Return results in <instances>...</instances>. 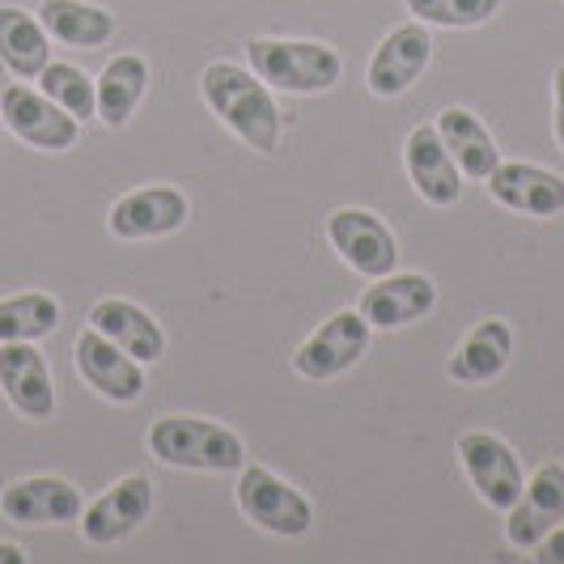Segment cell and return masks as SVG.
I'll return each instance as SVG.
<instances>
[{
    "label": "cell",
    "instance_id": "484cf974",
    "mask_svg": "<svg viewBox=\"0 0 564 564\" xmlns=\"http://www.w3.org/2000/svg\"><path fill=\"white\" fill-rule=\"evenodd\" d=\"M39 85H43V94H47L56 107H64L77 123H85V119H94V115H98V94H94V82L85 77L77 64H59V59H52V64L39 73Z\"/></svg>",
    "mask_w": 564,
    "mask_h": 564
},
{
    "label": "cell",
    "instance_id": "7a4b0ae2",
    "mask_svg": "<svg viewBox=\"0 0 564 564\" xmlns=\"http://www.w3.org/2000/svg\"><path fill=\"white\" fill-rule=\"evenodd\" d=\"M149 451L166 467L183 471H242L247 467V446L242 437L217 421L204 416H162L149 429Z\"/></svg>",
    "mask_w": 564,
    "mask_h": 564
},
{
    "label": "cell",
    "instance_id": "ac0fdd59",
    "mask_svg": "<svg viewBox=\"0 0 564 564\" xmlns=\"http://www.w3.org/2000/svg\"><path fill=\"white\" fill-rule=\"evenodd\" d=\"M488 196L509 213L522 217H556L564 213V178L531 162H497V170L484 178Z\"/></svg>",
    "mask_w": 564,
    "mask_h": 564
},
{
    "label": "cell",
    "instance_id": "ba28073f",
    "mask_svg": "<svg viewBox=\"0 0 564 564\" xmlns=\"http://www.w3.org/2000/svg\"><path fill=\"white\" fill-rule=\"evenodd\" d=\"M369 332H373V327L361 318V311L332 314V318L293 352V369H297L302 378H311V382H332V378L348 373V369L369 352Z\"/></svg>",
    "mask_w": 564,
    "mask_h": 564
},
{
    "label": "cell",
    "instance_id": "6da1fadb",
    "mask_svg": "<svg viewBox=\"0 0 564 564\" xmlns=\"http://www.w3.org/2000/svg\"><path fill=\"white\" fill-rule=\"evenodd\" d=\"M199 94H204L208 111L217 115L247 149L263 153V158L276 153V144H281V111H276L272 89L259 82L251 68L217 59V64L204 68Z\"/></svg>",
    "mask_w": 564,
    "mask_h": 564
},
{
    "label": "cell",
    "instance_id": "5b68a950",
    "mask_svg": "<svg viewBox=\"0 0 564 564\" xmlns=\"http://www.w3.org/2000/svg\"><path fill=\"white\" fill-rule=\"evenodd\" d=\"M454 451H458V463H463L471 488L480 492L484 506L497 509V513H509V506L527 488V476H522V463H518V454H513L506 437H497L488 429H471V433L458 437Z\"/></svg>",
    "mask_w": 564,
    "mask_h": 564
},
{
    "label": "cell",
    "instance_id": "9a60e30c",
    "mask_svg": "<svg viewBox=\"0 0 564 564\" xmlns=\"http://www.w3.org/2000/svg\"><path fill=\"white\" fill-rule=\"evenodd\" d=\"M85 509V497L77 484L59 476H30V480L9 484L0 492V513L18 527H59L77 522Z\"/></svg>",
    "mask_w": 564,
    "mask_h": 564
},
{
    "label": "cell",
    "instance_id": "4316f807",
    "mask_svg": "<svg viewBox=\"0 0 564 564\" xmlns=\"http://www.w3.org/2000/svg\"><path fill=\"white\" fill-rule=\"evenodd\" d=\"M408 13L424 26L442 30H471L484 26L488 18H497L501 0H403Z\"/></svg>",
    "mask_w": 564,
    "mask_h": 564
},
{
    "label": "cell",
    "instance_id": "83f0119b",
    "mask_svg": "<svg viewBox=\"0 0 564 564\" xmlns=\"http://www.w3.org/2000/svg\"><path fill=\"white\" fill-rule=\"evenodd\" d=\"M535 561L539 564H564V522H556V527H552L547 535L539 539Z\"/></svg>",
    "mask_w": 564,
    "mask_h": 564
},
{
    "label": "cell",
    "instance_id": "5bb4252c",
    "mask_svg": "<svg viewBox=\"0 0 564 564\" xmlns=\"http://www.w3.org/2000/svg\"><path fill=\"white\" fill-rule=\"evenodd\" d=\"M149 509H153V484L144 480V476H123L94 506H85L77 522H82L85 543L107 547V543H119V539H128L132 531H141Z\"/></svg>",
    "mask_w": 564,
    "mask_h": 564
},
{
    "label": "cell",
    "instance_id": "f1b7e54d",
    "mask_svg": "<svg viewBox=\"0 0 564 564\" xmlns=\"http://www.w3.org/2000/svg\"><path fill=\"white\" fill-rule=\"evenodd\" d=\"M552 128H556V144H561L564 153V64L556 68V77H552Z\"/></svg>",
    "mask_w": 564,
    "mask_h": 564
},
{
    "label": "cell",
    "instance_id": "603a6c76",
    "mask_svg": "<svg viewBox=\"0 0 564 564\" xmlns=\"http://www.w3.org/2000/svg\"><path fill=\"white\" fill-rule=\"evenodd\" d=\"M39 22L56 43L82 47V52L107 47L115 39V13L98 9V4H85V0H43Z\"/></svg>",
    "mask_w": 564,
    "mask_h": 564
},
{
    "label": "cell",
    "instance_id": "7c38bea8",
    "mask_svg": "<svg viewBox=\"0 0 564 564\" xmlns=\"http://www.w3.org/2000/svg\"><path fill=\"white\" fill-rule=\"evenodd\" d=\"M73 357H77V373L102 399H111V403H137L144 395V366L137 357H128L119 344H111L102 332L85 327L82 336H77Z\"/></svg>",
    "mask_w": 564,
    "mask_h": 564
},
{
    "label": "cell",
    "instance_id": "52a82bcc",
    "mask_svg": "<svg viewBox=\"0 0 564 564\" xmlns=\"http://www.w3.org/2000/svg\"><path fill=\"white\" fill-rule=\"evenodd\" d=\"M0 119L18 141L47 149V153H64L82 137V123L64 107H56L43 89H30V85H4L0 89Z\"/></svg>",
    "mask_w": 564,
    "mask_h": 564
},
{
    "label": "cell",
    "instance_id": "d6986e66",
    "mask_svg": "<svg viewBox=\"0 0 564 564\" xmlns=\"http://www.w3.org/2000/svg\"><path fill=\"white\" fill-rule=\"evenodd\" d=\"M89 327L102 332L111 344H119V348H123L128 357H137L141 366L162 361V352H166V336H162L158 318H149L137 302H123V297H102V302H94V306H89Z\"/></svg>",
    "mask_w": 564,
    "mask_h": 564
},
{
    "label": "cell",
    "instance_id": "cb8c5ba5",
    "mask_svg": "<svg viewBox=\"0 0 564 564\" xmlns=\"http://www.w3.org/2000/svg\"><path fill=\"white\" fill-rule=\"evenodd\" d=\"M144 89H149V59L144 56H115L102 77L94 82V94H98V119L107 128H123L132 111L141 107Z\"/></svg>",
    "mask_w": 564,
    "mask_h": 564
},
{
    "label": "cell",
    "instance_id": "ffe728a7",
    "mask_svg": "<svg viewBox=\"0 0 564 564\" xmlns=\"http://www.w3.org/2000/svg\"><path fill=\"white\" fill-rule=\"evenodd\" d=\"M509 357H513V327L506 318H484L454 348L446 373L463 387H484L509 366Z\"/></svg>",
    "mask_w": 564,
    "mask_h": 564
},
{
    "label": "cell",
    "instance_id": "30bf717a",
    "mask_svg": "<svg viewBox=\"0 0 564 564\" xmlns=\"http://www.w3.org/2000/svg\"><path fill=\"white\" fill-rule=\"evenodd\" d=\"M429 59H433V34H429V26H424V22L395 26L378 43V52L369 59V73H366L369 94H378V98H399V94H408L412 85L421 82Z\"/></svg>",
    "mask_w": 564,
    "mask_h": 564
},
{
    "label": "cell",
    "instance_id": "277c9868",
    "mask_svg": "<svg viewBox=\"0 0 564 564\" xmlns=\"http://www.w3.org/2000/svg\"><path fill=\"white\" fill-rule=\"evenodd\" d=\"M238 509L242 518L281 539H302L314 527V506L306 492H297L293 484H284L268 467H242L238 480Z\"/></svg>",
    "mask_w": 564,
    "mask_h": 564
},
{
    "label": "cell",
    "instance_id": "8992f818",
    "mask_svg": "<svg viewBox=\"0 0 564 564\" xmlns=\"http://www.w3.org/2000/svg\"><path fill=\"white\" fill-rule=\"evenodd\" d=\"M327 238L339 251V259L366 276V281H378V276H391L399 263V242L395 234L387 229V221L369 208H336L327 217Z\"/></svg>",
    "mask_w": 564,
    "mask_h": 564
},
{
    "label": "cell",
    "instance_id": "4fadbf2b",
    "mask_svg": "<svg viewBox=\"0 0 564 564\" xmlns=\"http://www.w3.org/2000/svg\"><path fill=\"white\" fill-rule=\"evenodd\" d=\"M403 166L416 187V196L433 208H454L463 199V170L451 158V149L442 144L433 123H416L412 137L403 144Z\"/></svg>",
    "mask_w": 564,
    "mask_h": 564
},
{
    "label": "cell",
    "instance_id": "3957f363",
    "mask_svg": "<svg viewBox=\"0 0 564 564\" xmlns=\"http://www.w3.org/2000/svg\"><path fill=\"white\" fill-rule=\"evenodd\" d=\"M247 59L259 82L284 94H327L344 77L336 47L314 39H251Z\"/></svg>",
    "mask_w": 564,
    "mask_h": 564
},
{
    "label": "cell",
    "instance_id": "7402d4cb",
    "mask_svg": "<svg viewBox=\"0 0 564 564\" xmlns=\"http://www.w3.org/2000/svg\"><path fill=\"white\" fill-rule=\"evenodd\" d=\"M52 34L43 30V22L26 13V9H13V4H0V64L22 77L34 82L47 64H52Z\"/></svg>",
    "mask_w": 564,
    "mask_h": 564
},
{
    "label": "cell",
    "instance_id": "44dd1931",
    "mask_svg": "<svg viewBox=\"0 0 564 564\" xmlns=\"http://www.w3.org/2000/svg\"><path fill=\"white\" fill-rule=\"evenodd\" d=\"M433 128H437L442 144L451 149V158L458 162L463 178L484 183V178L497 170L501 149H497V141H492V132L480 123V115H471L467 107H446V111L437 115Z\"/></svg>",
    "mask_w": 564,
    "mask_h": 564
},
{
    "label": "cell",
    "instance_id": "9c48e42d",
    "mask_svg": "<svg viewBox=\"0 0 564 564\" xmlns=\"http://www.w3.org/2000/svg\"><path fill=\"white\" fill-rule=\"evenodd\" d=\"M187 217H192V199L170 183H153L115 199L107 226L123 242H141V238H166L174 229H183Z\"/></svg>",
    "mask_w": 564,
    "mask_h": 564
},
{
    "label": "cell",
    "instance_id": "e0dca14e",
    "mask_svg": "<svg viewBox=\"0 0 564 564\" xmlns=\"http://www.w3.org/2000/svg\"><path fill=\"white\" fill-rule=\"evenodd\" d=\"M437 306V284L421 276V272H391V276H378L361 293V318L378 332H395L408 323H421L424 314Z\"/></svg>",
    "mask_w": 564,
    "mask_h": 564
},
{
    "label": "cell",
    "instance_id": "f546056e",
    "mask_svg": "<svg viewBox=\"0 0 564 564\" xmlns=\"http://www.w3.org/2000/svg\"><path fill=\"white\" fill-rule=\"evenodd\" d=\"M30 556L18 547V543H0V564H26Z\"/></svg>",
    "mask_w": 564,
    "mask_h": 564
},
{
    "label": "cell",
    "instance_id": "8fae6325",
    "mask_svg": "<svg viewBox=\"0 0 564 564\" xmlns=\"http://www.w3.org/2000/svg\"><path fill=\"white\" fill-rule=\"evenodd\" d=\"M0 391L13 403V412H22L26 421H52L56 416L52 369H47L43 352L30 339L0 344Z\"/></svg>",
    "mask_w": 564,
    "mask_h": 564
},
{
    "label": "cell",
    "instance_id": "d4e9b609",
    "mask_svg": "<svg viewBox=\"0 0 564 564\" xmlns=\"http://www.w3.org/2000/svg\"><path fill=\"white\" fill-rule=\"evenodd\" d=\"M59 327V302L52 293H18L0 302V344L43 339Z\"/></svg>",
    "mask_w": 564,
    "mask_h": 564
},
{
    "label": "cell",
    "instance_id": "2e32d148",
    "mask_svg": "<svg viewBox=\"0 0 564 564\" xmlns=\"http://www.w3.org/2000/svg\"><path fill=\"white\" fill-rule=\"evenodd\" d=\"M564 522V463H543L522 497L509 506L506 535L518 552H535L539 539Z\"/></svg>",
    "mask_w": 564,
    "mask_h": 564
}]
</instances>
